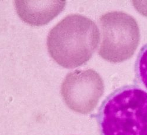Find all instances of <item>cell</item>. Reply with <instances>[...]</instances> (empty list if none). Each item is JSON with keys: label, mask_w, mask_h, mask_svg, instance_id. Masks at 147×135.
I'll use <instances>...</instances> for the list:
<instances>
[{"label": "cell", "mask_w": 147, "mask_h": 135, "mask_svg": "<svg viewBox=\"0 0 147 135\" xmlns=\"http://www.w3.org/2000/svg\"><path fill=\"white\" fill-rule=\"evenodd\" d=\"M104 91L103 80L95 71L91 69L69 73L61 88V95L68 107L82 114L92 111Z\"/></svg>", "instance_id": "cell-4"}, {"label": "cell", "mask_w": 147, "mask_h": 135, "mask_svg": "<svg viewBox=\"0 0 147 135\" xmlns=\"http://www.w3.org/2000/svg\"><path fill=\"white\" fill-rule=\"evenodd\" d=\"M99 41L98 28L91 19L71 14L50 31L47 38L48 51L58 65L72 69L90 60Z\"/></svg>", "instance_id": "cell-1"}, {"label": "cell", "mask_w": 147, "mask_h": 135, "mask_svg": "<svg viewBox=\"0 0 147 135\" xmlns=\"http://www.w3.org/2000/svg\"><path fill=\"white\" fill-rule=\"evenodd\" d=\"M101 135H147V93L136 87L118 89L103 102Z\"/></svg>", "instance_id": "cell-2"}, {"label": "cell", "mask_w": 147, "mask_h": 135, "mask_svg": "<svg viewBox=\"0 0 147 135\" xmlns=\"http://www.w3.org/2000/svg\"><path fill=\"white\" fill-rule=\"evenodd\" d=\"M138 77L147 89V44L142 49L138 60L137 65Z\"/></svg>", "instance_id": "cell-6"}, {"label": "cell", "mask_w": 147, "mask_h": 135, "mask_svg": "<svg viewBox=\"0 0 147 135\" xmlns=\"http://www.w3.org/2000/svg\"><path fill=\"white\" fill-rule=\"evenodd\" d=\"M102 40L99 55L113 63L130 58L138 46L140 34L138 24L132 16L122 11H112L100 19Z\"/></svg>", "instance_id": "cell-3"}, {"label": "cell", "mask_w": 147, "mask_h": 135, "mask_svg": "<svg viewBox=\"0 0 147 135\" xmlns=\"http://www.w3.org/2000/svg\"><path fill=\"white\" fill-rule=\"evenodd\" d=\"M20 18L29 25L41 26L56 17L65 8L64 1H17L14 2Z\"/></svg>", "instance_id": "cell-5"}]
</instances>
